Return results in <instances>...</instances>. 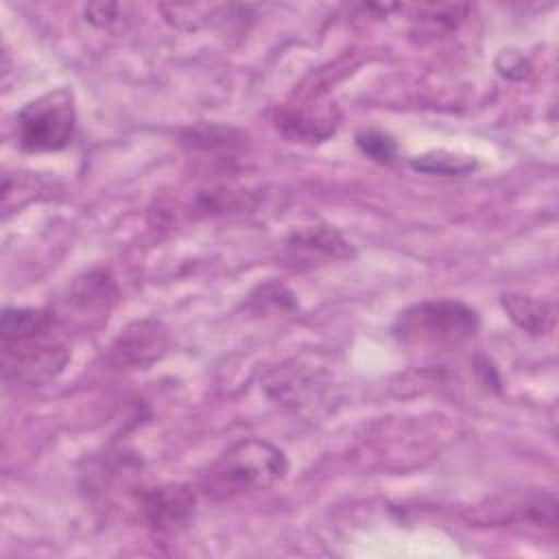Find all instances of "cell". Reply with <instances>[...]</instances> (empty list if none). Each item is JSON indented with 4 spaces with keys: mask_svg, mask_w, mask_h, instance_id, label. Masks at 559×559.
<instances>
[{
    "mask_svg": "<svg viewBox=\"0 0 559 559\" xmlns=\"http://www.w3.org/2000/svg\"><path fill=\"white\" fill-rule=\"evenodd\" d=\"M116 297V286L105 271H92L74 282L70 301L87 310H107Z\"/></svg>",
    "mask_w": 559,
    "mask_h": 559,
    "instance_id": "obj_11",
    "label": "cell"
},
{
    "mask_svg": "<svg viewBox=\"0 0 559 559\" xmlns=\"http://www.w3.org/2000/svg\"><path fill=\"white\" fill-rule=\"evenodd\" d=\"M85 20L96 28L118 33L124 31L133 20V4L122 2H92L85 7Z\"/></svg>",
    "mask_w": 559,
    "mask_h": 559,
    "instance_id": "obj_12",
    "label": "cell"
},
{
    "mask_svg": "<svg viewBox=\"0 0 559 559\" xmlns=\"http://www.w3.org/2000/svg\"><path fill=\"white\" fill-rule=\"evenodd\" d=\"M489 507H480V511H487L483 515V522H537L555 526L557 522V500L552 493H524V496H509L500 500H489Z\"/></svg>",
    "mask_w": 559,
    "mask_h": 559,
    "instance_id": "obj_6",
    "label": "cell"
},
{
    "mask_svg": "<svg viewBox=\"0 0 559 559\" xmlns=\"http://www.w3.org/2000/svg\"><path fill=\"white\" fill-rule=\"evenodd\" d=\"M336 124L338 122L332 111L312 114V111H304V109H282L277 114V129L295 142L297 140L299 142L325 140L334 133Z\"/></svg>",
    "mask_w": 559,
    "mask_h": 559,
    "instance_id": "obj_9",
    "label": "cell"
},
{
    "mask_svg": "<svg viewBox=\"0 0 559 559\" xmlns=\"http://www.w3.org/2000/svg\"><path fill=\"white\" fill-rule=\"evenodd\" d=\"M502 308L522 330H526L531 334H544L555 323V308L550 304L533 299L528 295L507 293V295H502Z\"/></svg>",
    "mask_w": 559,
    "mask_h": 559,
    "instance_id": "obj_10",
    "label": "cell"
},
{
    "mask_svg": "<svg viewBox=\"0 0 559 559\" xmlns=\"http://www.w3.org/2000/svg\"><path fill=\"white\" fill-rule=\"evenodd\" d=\"M356 144L367 157H371L378 164H391L397 153L395 142L386 133L376 131V129H365V131L356 133Z\"/></svg>",
    "mask_w": 559,
    "mask_h": 559,
    "instance_id": "obj_14",
    "label": "cell"
},
{
    "mask_svg": "<svg viewBox=\"0 0 559 559\" xmlns=\"http://www.w3.org/2000/svg\"><path fill=\"white\" fill-rule=\"evenodd\" d=\"M286 456L273 443L247 437L227 448L203 474L201 491L212 500H227L262 491L284 478Z\"/></svg>",
    "mask_w": 559,
    "mask_h": 559,
    "instance_id": "obj_2",
    "label": "cell"
},
{
    "mask_svg": "<svg viewBox=\"0 0 559 559\" xmlns=\"http://www.w3.org/2000/svg\"><path fill=\"white\" fill-rule=\"evenodd\" d=\"M0 336L7 380L44 384L68 365V345L52 312L44 308H4Z\"/></svg>",
    "mask_w": 559,
    "mask_h": 559,
    "instance_id": "obj_1",
    "label": "cell"
},
{
    "mask_svg": "<svg viewBox=\"0 0 559 559\" xmlns=\"http://www.w3.org/2000/svg\"><path fill=\"white\" fill-rule=\"evenodd\" d=\"M474 166H476L474 159L445 153V151H432L413 159V168L424 173H437V175H465L474 170Z\"/></svg>",
    "mask_w": 559,
    "mask_h": 559,
    "instance_id": "obj_13",
    "label": "cell"
},
{
    "mask_svg": "<svg viewBox=\"0 0 559 559\" xmlns=\"http://www.w3.org/2000/svg\"><path fill=\"white\" fill-rule=\"evenodd\" d=\"M166 349V330L159 321L144 319L131 323L111 345V362L118 367H144Z\"/></svg>",
    "mask_w": 559,
    "mask_h": 559,
    "instance_id": "obj_5",
    "label": "cell"
},
{
    "mask_svg": "<svg viewBox=\"0 0 559 559\" xmlns=\"http://www.w3.org/2000/svg\"><path fill=\"white\" fill-rule=\"evenodd\" d=\"M288 249L293 251L295 260H306L310 264L319 262V260H336V258H349L352 255V247L347 240L341 238V234H336L330 227H308L301 229L297 234H293V238L288 240Z\"/></svg>",
    "mask_w": 559,
    "mask_h": 559,
    "instance_id": "obj_8",
    "label": "cell"
},
{
    "mask_svg": "<svg viewBox=\"0 0 559 559\" xmlns=\"http://www.w3.org/2000/svg\"><path fill=\"white\" fill-rule=\"evenodd\" d=\"M76 127L72 92L59 87L26 103L15 118L17 142L31 153L61 151L70 144Z\"/></svg>",
    "mask_w": 559,
    "mask_h": 559,
    "instance_id": "obj_4",
    "label": "cell"
},
{
    "mask_svg": "<svg viewBox=\"0 0 559 559\" xmlns=\"http://www.w3.org/2000/svg\"><path fill=\"white\" fill-rule=\"evenodd\" d=\"M478 330L474 308L454 299H426L402 310L393 323V334L411 347L445 349L472 338Z\"/></svg>",
    "mask_w": 559,
    "mask_h": 559,
    "instance_id": "obj_3",
    "label": "cell"
},
{
    "mask_svg": "<svg viewBox=\"0 0 559 559\" xmlns=\"http://www.w3.org/2000/svg\"><path fill=\"white\" fill-rule=\"evenodd\" d=\"M467 7L465 4H421L417 7L419 20H426L430 24H441L448 28H454L465 17Z\"/></svg>",
    "mask_w": 559,
    "mask_h": 559,
    "instance_id": "obj_15",
    "label": "cell"
},
{
    "mask_svg": "<svg viewBox=\"0 0 559 559\" xmlns=\"http://www.w3.org/2000/svg\"><path fill=\"white\" fill-rule=\"evenodd\" d=\"M194 507V493L183 485L155 487L142 496V509L151 526L173 531L188 522Z\"/></svg>",
    "mask_w": 559,
    "mask_h": 559,
    "instance_id": "obj_7",
    "label": "cell"
}]
</instances>
